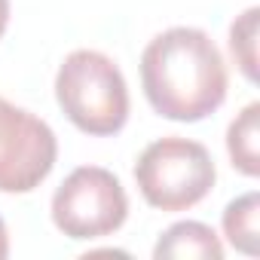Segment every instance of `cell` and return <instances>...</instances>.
<instances>
[{
	"mask_svg": "<svg viewBox=\"0 0 260 260\" xmlns=\"http://www.w3.org/2000/svg\"><path fill=\"white\" fill-rule=\"evenodd\" d=\"M226 64L199 28H169L141 52V89L150 107L175 122H199L226 101Z\"/></svg>",
	"mask_w": 260,
	"mask_h": 260,
	"instance_id": "cell-1",
	"label": "cell"
},
{
	"mask_svg": "<svg viewBox=\"0 0 260 260\" xmlns=\"http://www.w3.org/2000/svg\"><path fill=\"white\" fill-rule=\"evenodd\" d=\"M55 98L86 135L107 138L128 122V86L113 58L98 49H74L55 74Z\"/></svg>",
	"mask_w": 260,
	"mask_h": 260,
	"instance_id": "cell-2",
	"label": "cell"
},
{
	"mask_svg": "<svg viewBox=\"0 0 260 260\" xmlns=\"http://www.w3.org/2000/svg\"><path fill=\"white\" fill-rule=\"evenodd\" d=\"M217 181L211 153L190 138H159L135 162V184L147 205L159 211H187L199 205Z\"/></svg>",
	"mask_w": 260,
	"mask_h": 260,
	"instance_id": "cell-3",
	"label": "cell"
},
{
	"mask_svg": "<svg viewBox=\"0 0 260 260\" xmlns=\"http://www.w3.org/2000/svg\"><path fill=\"white\" fill-rule=\"evenodd\" d=\"M128 217V196L119 178L101 166L74 169L52 193V223L77 242L116 233Z\"/></svg>",
	"mask_w": 260,
	"mask_h": 260,
	"instance_id": "cell-4",
	"label": "cell"
},
{
	"mask_svg": "<svg viewBox=\"0 0 260 260\" xmlns=\"http://www.w3.org/2000/svg\"><path fill=\"white\" fill-rule=\"evenodd\" d=\"M58 156V141L49 122L25 107L0 98V193L37 190Z\"/></svg>",
	"mask_w": 260,
	"mask_h": 260,
	"instance_id": "cell-5",
	"label": "cell"
},
{
	"mask_svg": "<svg viewBox=\"0 0 260 260\" xmlns=\"http://www.w3.org/2000/svg\"><path fill=\"white\" fill-rule=\"evenodd\" d=\"M153 257L156 260H223V242L202 220H178L159 236Z\"/></svg>",
	"mask_w": 260,
	"mask_h": 260,
	"instance_id": "cell-6",
	"label": "cell"
},
{
	"mask_svg": "<svg viewBox=\"0 0 260 260\" xmlns=\"http://www.w3.org/2000/svg\"><path fill=\"white\" fill-rule=\"evenodd\" d=\"M226 153L245 178L260 175V104L251 101L226 128Z\"/></svg>",
	"mask_w": 260,
	"mask_h": 260,
	"instance_id": "cell-7",
	"label": "cell"
},
{
	"mask_svg": "<svg viewBox=\"0 0 260 260\" xmlns=\"http://www.w3.org/2000/svg\"><path fill=\"white\" fill-rule=\"evenodd\" d=\"M257 217H260V196L251 190V193H242L236 196L226 208H223V236L226 242L248 254V257H257L260 254V230H257Z\"/></svg>",
	"mask_w": 260,
	"mask_h": 260,
	"instance_id": "cell-8",
	"label": "cell"
},
{
	"mask_svg": "<svg viewBox=\"0 0 260 260\" xmlns=\"http://www.w3.org/2000/svg\"><path fill=\"white\" fill-rule=\"evenodd\" d=\"M257 19H260V10L251 7L230 25V52L239 71L245 74V80L251 83H257Z\"/></svg>",
	"mask_w": 260,
	"mask_h": 260,
	"instance_id": "cell-9",
	"label": "cell"
},
{
	"mask_svg": "<svg viewBox=\"0 0 260 260\" xmlns=\"http://www.w3.org/2000/svg\"><path fill=\"white\" fill-rule=\"evenodd\" d=\"M10 257V233H7V223L4 217H0V260Z\"/></svg>",
	"mask_w": 260,
	"mask_h": 260,
	"instance_id": "cell-10",
	"label": "cell"
},
{
	"mask_svg": "<svg viewBox=\"0 0 260 260\" xmlns=\"http://www.w3.org/2000/svg\"><path fill=\"white\" fill-rule=\"evenodd\" d=\"M7 25H10V0H0V37H4Z\"/></svg>",
	"mask_w": 260,
	"mask_h": 260,
	"instance_id": "cell-11",
	"label": "cell"
}]
</instances>
